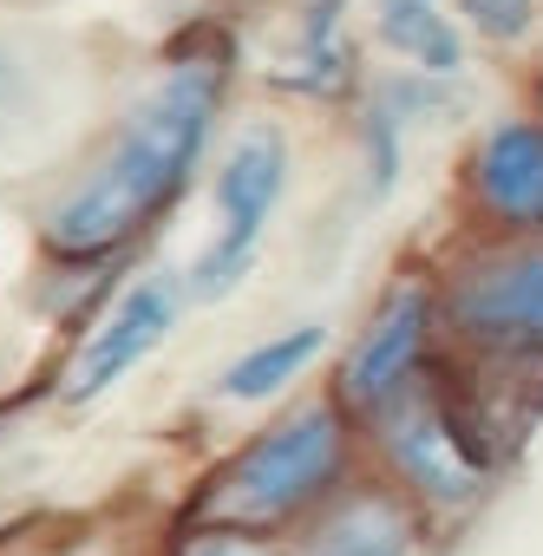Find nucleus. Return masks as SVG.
<instances>
[{
  "mask_svg": "<svg viewBox=\"0 0 543 556\" xmlns=\"http://www.w3.org/2000/svg\"><path fill=\"white\" fill-rule=\"evenodd\" d=\"M216 112H223V60L216 53L177 60L118 118V131L79 170V184L47 210V249L73 262H99L118 255L131 236H144L197 177Z\"/></svg>",
  "mask_w": 543,
  "mask_h": 556,
  "instance_id": "f257e3e1",
  "label": "nucleus"
},
{
  "mask_svg": "<svg viewBox=\"0 0 543 556\" xmlns=\"http://www.w3.org/2000/svg\"><path fill=\"white\" fill-rule=\"evenodd\" d=\"M354 484V413L348 400H308L255 432L197 497V536H276L302 530L334 491Z\"/></svg>",
  "mask_w": 543,
  "mask_h": 556,
  "instance_id": "f03ea898",
  "label": "nucleus"
},
{
  "mask_svg": "<svg viewBox=\"0 0 543 556\" xmlns=\"http://www.w3.org/2000/svg\"><path fill=\"white\" fill-rule=\"evenodd\" d=\"M367 432L387 478L426 517H471L497 491V465H504L497 413L471 380L439 374V361L380 413H367Z\"/></svg>",
  "mask_w": 543,
  "mask_h": 556,
  "instance_id": "7ed1b4c3",
  "label": "nucleus"
},
{
  "mask_svg": "<svg viewBox=\"0 0 543 556\" xmlns=\"http://www.w3.org/2000/svg\"><path fill=\"white\" fill-rule=\"evenodd\" d=\"M445 334L471 380L543 393V236H491L439 282Z\"/></svg>",
  "mask_w": 543,
  "mask_h": 556,
  "instance_id": "20e7f679",
  "label": "nucleus"
},
{
  "mask_svg": "<svg viewBox=\"0 0 543 556\" xmlns=\"http://www.w3.org/2000/svg\"><path fill=\"white\" fill-rule=\"evenodd\" d=\"M282 190H289V138L276 125L236 131V144L216 164V229H210L203 255L190 262V295L197 302H223L249 282L255 249L268 236V216H276Z\"/></svg>",
  "mask_w": 543,
  "mask_h": 556,
  "instance_id": "39448f33",
  "label": "nucleus"
},
{
  "mask_svg": "<svg viewBox=\"0 0 543 556\" xmlns=\"http://www.w3.org/2000/svg\"><path fill=\"white\" fill-rule=\"evenodd\" d=\"M445 328V295L432 275H393L374 315L361 321L348 361H341V400L354 419L380 413L393 393H406L432 367V341Z\"/></svg>",
  "mask_w": 543,
  "mask_h": 556,
  "instance_id": "423d86ee",
  "label": "nucleus"
},
{
  "mask_svg": "<svg viewBox=\"0 0 543 556\" xmlns=\"http://www.w3.org/2000/svg\"><path fill=\"white\" fill-rule=\"evenodd\" d=\"M426 530L432 517L380 471L354 478L302 523V556H426Z\"/></svg>",
  "mask_w": 543,
  "mask_h": 556,
  "instance_id": "0eeeda50",
  "label": "nucleus"
},
{
  "mask_svg": "<svg viewBox=\"0 0 543 556\" xmlns=\"http://www.w3.org/2000/svg\"><path fill=\"white\" fill-rule=\"evenodd\" d=\"M465 197L491 236H543V118H497L471 144Z\"/></svg>",
  "mask_w": 543,
  "mask_h": 556,
  "instance_id": "6e6552de",
  "label": "nucleus"
},
{
  "mask_svg": "<svg viewBox=\"0 0 543 556\" xmlns=\"http://www.w3.org/2000/svg\"><path fill=\"white\" fill-rule=\"evenodd\" d=\"M171 328H177V282H171V275H144V282H131L118 295V308L99 321V334L79 348L73 380H66V400L86 406V400L112 393L125 374H138L164 348Z\"/></svg>",
  "mask_w": 543,
  "mask_h": 556,
  "instance_id": "1a4fd4ad",
  "label": "nucleus"
},
{
  "mask_svg": "<svg viewBox=\"0 0 543 556\" xmlns=\"http://www.w3.org/2000/svg\"><path fill=\"white\" fill-rule=\"evenodd\" d=\"M374 27L387 40V53L406 60V73H426V79H445L465 66V40H458V21L439 8V0H374Z\"/></svg>",
  "mask_w": 543,
  "mask_h": 556,
  "instance_id": "9d476101",
  "label": "nucleus"
},
{
  "mask_svg": "<svg viewBox=\"0 0 543 556\" xmlns=\"http://www.w3.org/2000/svg\"><path fill=\"white\" fill-rule=\"evenodd\" d=\"M321 348H328V328L321 321H308V328H289V334H268V341H255L249 354H236L229 367H223V400H276V393H289L315 361H321Z\"/></svg>",
  "mask_w": 543,
  "mask_h": 556,
  "instance_id": "9b49d317",
  "label": "nucleus"
},
{
  "mask_svg": "<svg viewBox=\"0 0 543 556\" xmlns=\"http://www.w3.org/2000/svg\"><path fill=\"white\" fill-rule=\"evenodd\" d=\"M295 60H302V66L289 73L295 92H308V99H334V92L348 86V73H354V40H348V27H341V0H315V8H308Z\"/></svg>",
  "mask_w": 543,
  "mask_h": 556,
  "instance_id": "f8f14e48",
  "label": "nucleus"
},
{
  "mask_svg": "<svg viewBox=\"0 0 543 556\" xmlns=\"http://www.w3.org/2000/svg\"><path fill=\"white\" fill-rule=\"evenodd\" d=\"M458 21L491 47H517L536 27V0H458Z\"/></svg>",
  "mask_w": 543,
  "mask_h": 556,
  "instance_id": "ddd939ff",
  "label": "nucleus"
},
{
  "mask_svg": "<svg viewBox=\"0 0 543 556\" xmlns=\"http://www.w3.org/2000/svg\"><path fill=\"white\" fill-rule=\"evenodd\" d=\"M21 105H27V66H21L8 47H0V138H8V131L27 118Z\"/></svg>",
  "mask_w": 543,
  "mask_h": 556,
  "instance_id": "4468645a",
  "label": "nucleus"
},
{
  "mask_svg": "<svg viewBox=\"0 0 543 556\" xmlns=\"http://www.w3.org/2000/svg\"><path fill=\"white\" fill-rule=\"evenodd\" d=\"M190 556H276L262 536H197Z\"/></svg>",
  "mask_w": 543,
  "mask_h": 556,
  "instance_id": "2eb2a0df",
  "label": "nucleus"
},
{
  "mask_svg": "<svg viewBox=\"0 0 543 556\" xmlns=\"http://www.w3.org/2000/svg\"><path fill=\"white\" fill-rule=\"evenodd\" d=\"M536 118H543V66H536Z\"/></svg>",
  "mask_w": 543,
  "mask_h": 556,
  "instance_id": "dca6fc26",
  "label": "nucleus"
}]
</instances>
